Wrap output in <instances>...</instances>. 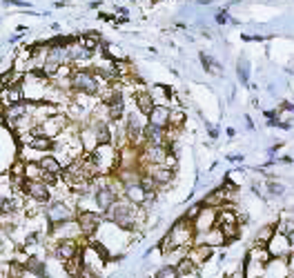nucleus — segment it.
I'll return each mask as SVG.
<instances>
[{
  "label": "nucleus",
  "instance_id": "21",
  "mask_svg": "<svg viewBox=\"0 0 294 278\" xmlns=\"http://www.w3.org/2000/svg\"><path fill=\"white\" fill-rule=\"evenodd\" d=\"M147 196H152V194H145V189L138 185H125L123 187V198L125 200H130L134 202V205H138V207H143V202L147 200Z\"/></svg>",
  "mask_w": 294,
  "mask_h": 278
},
{
  "label": "nucleus",
  "instance_id": "15",
  "mask_svg": "<svg viewBox=\"0 0 294 278\" xmlns=\"http://www.w3.org/2000/svg\"><path fill=\"white\" fill-rule=\"evenodd\" d=\"M187 258H190L194 265L196 267H200L203 263H207L214 256V247H210V245H205V243H194V245L187 249Z\"/></svg>",
  "mask_w": 294,
  "mask_h": 278
},
{
  "label": "nucleus",
  "instance_id": "9",
  "mask_svg": "<svg viewBox=\"0 0 294 278\" xmlns=\"http://www.w3.org/2000/svg\"><path fill=\"white\" fill-rule=\"evenodd\" d=\"M172 149L167 145H143L138 147V165H163L165 156L170 154Z\"/></svg>",
  "mask_w": 294,
  "mask_h": 278
},
{
  "label": "nucleus",
  "instance_id": "45",
  "mask_svg": "<svg viewBox=\"0 0 294 278\" xmlns=\"http://www.w3.org/2000/svg\"><path fill=\"white\" fill-rule=\"evenodd\" d=\"M3 87H5V83H3V76H0V91H3Z\"/></svg>",
  "mask_w": 294,
  "mask_h": 278
},
{
  "label": "nucleus",
  "instance_id": "41",
  "mask_svg": "<svg viewBox=\"0 0 294 278\" xmlns=\"http://www.w3.org/2000/svg\"><path fill=\"white\" fill-rule=\"evenodd\" d=\"M227 20H230V18H227V13H218V16H216V23H220V25L227 23Z\"/></svg>",
  "mask_w": 294,
  "mask_h": 278
},
{
  "label": "nucleus",
  "instance_id": "3",
  "mask_svg": "<svg viewBox=\"0 0 294 278\" xmlns=\"http://www.w3.org/2000/svg\"><path fill=\"white\" fill-rule=\"evenodd\" d=\"M49 87H51V80L43 71H27L23 73V80H20L25 103H43L47 94H49Z\"/></svg>",
  "mask_w": 294,
  "mask_h": 278
},
{
  "label": "nucleus",
  "instance_id": "14",
  "mask_svg": "<svg viewBox=\"0 0 294 278\" xmlns=\"http://www.w3.org/2000/svg\"><path fill=\"white\" fill-rule=\"evenodd\" d=\"M138 167H140V172H143V174L152 176V178L156 180L158 187H165V185H170V182L174 180V169H167L163 165H138Z\"/></svg>",
  "mask_w": 294,
  "mask_h": 278
},
{
  "label": "nucleus",
  "instance_id": "38",
  "mask_svg": "<svg viewBox=\"0 0 294 278\" xmlns=\"http://www.w3.org/2000/svg\"><path fill=\"white\" fill-rule=\"evenodd\" d=\"M7 5H11V7H25V9H29V3H25V0H5Z\"/></svg>",
  "mask_w": 294,
  "mask_h": 278
},
{
  "label": "nucleus",
  "instance_id": "7",
  "mask_svg": "<svg viewBox=\"0 0 294 278\" xmlns=\"http://www.w3.org/2000/svg\"><path fill=\"white\" fill-rule=\"evenodd\" d=\"M270 261H272V256L267 252V247L252 245L250 252H247V261L243 265V276L245 278H261Z\"/></svg>",
  "mask_w": 294,
  "mask_h": 278
},
{
  "label": "nucleus",
  "instance_id": "2",
  "mask_svg": "<svg viewBox=\"0 0 294 278\" xmlns=\"http://www.w3.org/2000/svg\"><path fill=\"white\" fill-rule=\"evenodd\" d=\"M194 240H196V232H194L192 220L178 218L170 227V232L163 236V240H160L158 247L163 254H170L172 249H190L194 245Z\"/></svg>",
  "mask_w": 294,
  "mask_h": 278
},
{
  "label": "nucleus",
  "instance_id": "42",
  "mask_svg": "<svg viewBox=\"0 0 294 278\" xmlns=\"http://www.w3.org/2000/svg\"><path fill=\"white\" fill-rule=\"evenodd\" d=\"M245 123H247V127H250V129H254V123L250 120V116H245Z\"/></svg>",
  "mask_w": 294,
  "mask_h": 278
},
{
  "label": "nucleus",
  "instance_id": "22",
  "mask_svg": "<svg viewBox=\"0 0 294 278\" xmlns=\"http://www.w3.org/2000/svg\"><path fill=\"white\" fill-rule=\"evenodd\" d=\"M147 94H150V98L154 100V105H167L170 107L172 89L167 85H152L150 89H147Z\"/></svg>",
  "mask_w": 294,
  "mask_h": 278
},
{
  "label": "nucleus",
  "instance_id": "13",
  "mask_svg": "<svg viewBox=\"0 0 294 278\" xmlns=\"http://www.w3.org/2000/svg\"><path fill=\"white\" fill-rule=\"evenodd\" d=\"M267 252H270L272 258H287L294 249L290 245V240H287V236L283 234H279V232H274V236L270 238V243H267Z\"/></svg>",
  "mask_w": 294,
  "mask_h": 278
},
{
  "label": "nucleus",
  "instance_id": "32",
  "mask_svg": "<svg viewBox=\"0 0 294 278\" xmlns=\"http://www.w3.org/2000/svg\"><path fill=\"white\" fill-rule=\"evenodd\" d=\"M236 71H238V78H241V83L247 85L250 83V65H247V60L245 58H241L238 60V67H236Z\"/></svg>",
  "mask_w": 294,
  "mask_h": 278
},
{
  "label": "nucleus",
  "instance_id": "35",
  "mask_svg": "<svg viewBox=\"0 0 294 278\" xmlns=\"http://www.w3.org/2000/svg\"><path fill=\"white\" fill-rule=\"evenodd\" d=\"M285 192V187L281 185V182H277V180H267V194L270 196H281Z\"/></svg>",
  "mask_w": 294,
  "mask_h": 278
},
{
  "label": "nucleus",
  "instance_id": "24",
  "mask_svg": "<svg viewBox=\"0 0 294 278\" xmlns=\"http://www.w3.org/2000/svg\"><path fill=\"white\" fill-rule=\"evenodd\" d=\"M198 238V236H196ZM194 243H205V245H210V247H220V245H225V236L223 232H220L218 227H212L210 232H205V234H200V240H194Z\"/></svg>",
  "mask_w": 294,
  "mask_h": 278
},
{
  "label": "nucleus",
  "instance_id": "10",
  "mask_svg": "<svg viewBox=\"0 0 294 278\" xmlns=\"http://www.w3.org/2000/svg\"><path fill=\"white\" fill-rule=\"evenodd\" d=\"M76 223H78V229L80 234H83L85 240H91L96 232L103 225V214L98 212H78L76 214Z\"/></svg>",
  "mask_w": 294,
  "mask_h": 278
},
{
  "label": "nucleus",
  "instance_id": "33",
  "mask_svg": "<svg viewBox=\"0 0 294 278\" xmlns=\"http://www.w3.org/2000/svg\"><path fill=\"white\" fill-rule=\"evenodd\" d=\"M154 278H178L176 267L167 263V265H163V267H158V269H156V274H154Z\"/></svg>",
  "mask_w": 294,
  "mask_h": 278
},
{
  "label": "nucleus",
  "instance_id": "4",
  "mask_svg": "<svg viewBox=\"0 0 294 278\" xmlns=\"http://www.w3.org/2000/svg\"><path fill=\"white\" fill-rule=\"evenodd\" d=\"M76 200L78 196H74L71 200H56L51 198L49 202L45 205V220H47V227L53 229L63 223H69L76 218L78 214V207H76Z\"/></svg>",
  "mask_w": 294,
  "mask_h": 278
},
{
  "label": "nucleus",
  "instance_id": "17",
  "mask_svg": "<svg viewBox=\"0 0 294 278\" xmlns=\"http://www.w3.org/2000/svg\"><path fill=\"white\" fill-rule=\"evenodd\" d=\"M0 103H3V112L9 109V107H13V105L25 103L20 85H16V87H3V91H0Z\"/></svg>",
  "mask_w": 294,
  "mask_h": 278
},
{
  "label": "nucleus",
  "instance_id": "31",
  "mask_svg": "<svg viewBox=\"0 0 294 278\" xmlns=\"http://www.w3.org/2000/svg\"><path fill=\"white\" fill-rule=\"evenodd\" d=\"M185 112L180 109V107H174L172 109V114H170V127L172 129H180V127L185 125Z\"/></svg>",
  "mask_w": 294,
  "mask_h": 278
},
{
  "label": "nucleus",
  "instance_id": "8",
  "mask_svg": "<svg viewBox=\"0 0 294 278\" xmlns=\"http://www.w3.org/2000/svg\"><path fill=\"white\" fill-rule=\"evenodd\" d=\"M87 240H74V238H65V240H53V245L49 247L53 258H56L58 263H67L71 258H76V256H80V249H83Z\"/></svg>",
  "mask_w": 294,
  "mask_h": 278
},
{
  "label": "nucleus",
  "instance_id": "37",
  "mask_svg": "<svg viewBox=\"0 0 294 278\" xmlns=\"http://www.w3.org/2000/svg\"><path fill=\"white\" fill-rule=\"evenodd\" d=\"M279 109H270V112H265V123L267 125H274L277 127V123H279Z\"/></svg>",
  "mask_w": 294,
  "mask_h": 278
},
{
  "label": "nucleus",
  "instance_id": "39",
  "mask_svg": "<svg viewBox=\"0 0 294 278\" xmlns=\"http://www.w3.org/2000/svg\"><path fill=\"white\" fill-rule=\"evenodd\" d=\"M287 269H290V276H294V252L287 256Z\"/></svg>",
  "mask_w": 294,
  "mask_h": 278
},
{
  "label": "nucleus",
  "instance_id": "16",
  "mask_svg": "<svg viewBox=\"0 0 294 278\" xmlns=\"http://www.w3.org/2000/svg\"><path fill=\"white\" fill-rule=\"evenodd\" d=\"M170 114H172V107L167 105H156L154 109L150 112V116H147V123L150 125H156L160 129H167L170 127Z\"/></svg>",
  "mask_w": 294,
  "mask_h": 278
},
{
  "label": "nucleus",
  "instance_id": "18",
  "mask_svg": "<svg viewBox=\"0 0 294 278\" xmlns=\"http://www.w3.org/2000/svg\"><path fill=\"white\" fill-rule=\"evenodd\" d=\"M261 278H290V269H287V258H272L267 263L265 272Z\"/></svg>",
  "mask_w": 294,
  "mask_h": 278
},
{
  "label": "nucleus",
  "instance_id": "27",
  "mask_svg": "<svg viewBox=\"0 0 294 278\" xmlns=\"http://www.w3.org/2000/svg\"><path fill=\"white\" fill-rule=\"evenodd\" d=\"M174 267H176V274H178V276H185V274H198V267L194 265V263H192L190 258H187V256H183V258H180Z\"/></svg>",
  "mask_w": 294,
  "mask_h": 278
},
{
  "label": "nucleus",
  "instance_id": "1",
  "mask_svg": "<svg viewBox=\"0 0 294 278\" xmlns=\"http://www.w3.org/2000/svg\"><path fill=\"white\" fill-rule=\"evenodd\" d=\"M145 214H147V212H145L143 207L134 205V202L125 200L123 196H120V198L103 214V220H105V223H112V225H116V227H120V229H123V232H127V234H134V232H138V229L143 227Z\"/></svg>",
  "mask_w": 294,
  "mask_h": 278
},
{
  "label": "nucleus",
  "instance_id": "40",
  "mask_svg": "<svg viewBox=\"0 0 294 278\" xmlns=\"http://www.w3.org/2000/svg\"><path fill=\"white\" fill-rule=\"evenodd\" d=\"M207 132H210V138H214V140H216V138H218V129H216V127L207 125Z\"/></svg>",
  "mask_w": 294,
  "mask_h": 278
},
{
  "label": "nucleus",
  "instance_id": "34",
  "mask_svg": "<svg viewBox=\"0 0 294 278\" xmlns=\"http://www.w3.org/2000/svg\"><path fill=\"white\" fill-rule=\"evenodd\" d=\"M277 227V232L279 234H283V236H290L294 232V220H281L279 225H274Z\"/></svg>",
  "mask_w": 294,
  "mask_h": 278
},
{
  "label": "nucleus",
  "instance_id": "6",
  "mask_svg": "<svg viewBox=\"0 0 294 278\" xmlns=\"http://www.w3.org/2000/svg\"><path fill=\"white\" fill-rule=\"evenodd\" d=\"M89 158H91V165L98 176H112L118 169V149L114 147L112 142L96 145L89 152Z\"/></svg>",
  "mask_w": 294,
  "mask_h": 278
},
{
  "label": "nucleus",
  "instance_id": "29",
  "mask_svg": "<svg viewBox=\"0 0 294 278\" xmlns=\"http://www.w3.org/2000/svg\"><path fill=\"white\" fill-rule=\"evenodd\" d=\"M43 169L38 167V162H25V178L27 180H43Z\"/></svg>",
  "mask_w": 294,
  "mask_h": 278
},
{
  "label": "nucleus",
  "instance_id": "5",
  "mask_svg": "<svg viewBox=\"0 0 294 278\" xmlns=\"http://www.w3.org/2000/svg\"><path fill=\"white\" fill-rule=\"evenodd\" d=\"M103 83L96 78L89 67H74L69 78V94H80V96H98L103 89Z\"/></svg>",
  "mask_w": 294,
  "mask_h": 278
},
{
  "label": "nucleus",
  "instance_id": "20",
  "mask_svg": "<svg viewBox=\"0 0 294 278\" xmlns=\"http://www.w3.org/2000/svg\"><path fill=\"white\" fill-rule=\"evenodd\" d=\"M165 138H167V129H160V127L150 123L143 127V142H147V145H165Z\"/></svg>",
  "mask_w": 294,
  "mask_h": 278
},
{
  "label": "nucleus",
  "instance_id": "46",
  "mask_svg": "<svg viewBox=\"0 0 294 278\" xmlns=\"http://www.w3.org/2000/svg\"><path fill=\"white\" fill-rule=\"evenodd\" d=\"M0 214H3V198H0Z\"/></svg>",
  "mask_w": 294,
  "mask_h": 278
},
{
  "label": "nucleus",
  "instance_id": "44",
  "mask_svg": "<svg viewBox=\"0 0 294 278\" xmlns=\"http://www.w3.org/2000/svg\"><path fill=\"white\" fill-rule=\"evenodd\" d=\"M178 278H198V274H185V276H178Z\"/></svg>",
  "mask_w": 294,
  "mask_h": 278
},
{
  "label": "nucleus",
  "instance_id": "19",
  "mask_svg": "<svg viewBox=\"0 0 294 278\" xmlns=\"http://www.w3.org/2000/svg\"><path fill=\"white\" fill-rule=\"evenodd\" d=\"M25 269L31 278H49V272H47V261H43L40 256H29L25 263Z\"/></svg>",
  "mask_w": 294,
  "mask_h": 278
},
{
  "label": "nucleus",
  "instance_id": "30",
  "mask_svg": "<svg viewBox=\"0 0 294 278\" xmlns=\"http://www.w3.org/2000/svg\"><path fill=\"white\" fill-rule=\"evenodd\" d=\"M198 58H200V63H203V69H205L207 73H214V71L220 73V67H218V63H216V60H214V58L210 56V53L200 51V53H198Z\"/></svg>",
  "mask_w": 294,
  "mask_h": 278
},
{
  "label": "nucleus",
  "instance_id": "11",
  "mask_svg": "<svg viewBox=\"0 0 294 278\" xmlns=\"http://www.w3.org/2000/svg\"><path fill=\"white\" fill-rule=\"evenodd\" d=\"M23 196L40 202V205H47V202L51 200V187L47 185V182H43V180H25Z\"/></svg>",
  "mask_w": 294,
  "mask_h": 278
},
{
  "label": "nucleus",
  "instance_id": "26",
  "mask_svg": "<svg viewBox=\"0 0 294 278\" xmlns=\"http://www.w3.org/2000/svg\"><path fill=\"white\" fill-rule=\"evenodd\" d=\"M63 267H65V274L69 276V278H78L80 272H83V258H80V256H76V258L63 263Z\"/></svg>",
  "mask_w": 294,
  "mask_h": 278
},
{
  "label": "nucleus",
  "instance_id": "23",
  "mask_svg": "<svg viewBox=\"0 0 294 278\" xmlns=\"http://www.w3.org/2000/svg\"><path fill=\"white\" fill-rule=\"evenodd\" d=\"M134 105H136V112L140 114V116H150V112L154 109V100L150 98V94H147V89H143L140 94H136V96H134Z\"/></svg>",
  "mask_w": 294,
  "mask_h": 278
},
{
  "label": "nucleus",
  "instance_id": "43",
  "mask_svg": "<svg viewBox=\"0 0 294 278\" xmlns=\"http://www.w3.org/2000/svg\"><path fill=\"white\" fill-rule=\"evenodd\" d=\"M287 240H290V245H292V249H294V232H292L290 236H287Z\"/></svg>",
  "mask_w": 294,
  "mask_h": 278
},
{
  "label": "nucleus",
  "instance_id": "28",
  "mask_svg": "<svg viewBox=\"0 0 294 278\" xmlns=\"http://www.w3.org/2000/svg\"><path fill=\"white\" fill-rule=\"evenodd\" d=\"M11 194H16L13 192V182H11V176H9V172H5L3 176H0V198H9Z\"/></svg>",
  "mask_w": 294,
  "mask_h": 278
},
{
  "label": "nucleus",
  "instance_id": "36",
  "mask_svg": "<svg viewBox=\"0 0 294 278\" xmlns=\"http://www.w3.org/2000/svg\"><path fill=\"white\" fill-rule=\"evenodd\" d=\"M163 167H167V169H174V172H176V154H174V149H172V152L165 156Z\"/></svg>",
  "mask_w": 294,
  "mask_h": 278
},
{
  "label": "nucleus",
  "instance_id": "12",
  "mask_svg": "<svg viewBox=\"0 0 294 278\" xmlns=\"http://www.w3.org/2000/svg\"><path fill=\"white\" fill-rule=\"evenodd\" d=\"M194 225V232H196V236L210 232L212 227H216V209L214 207H200V212L196 214V218L192 220Z\"/></svg>",
  "mask_w": 294,
  "mask_h": 278
},
{
  "label": "nucleus",
  "instance_id": "25",
  "mask_svg": "<svg viewBox=\"0 0 294 278\" xmlns=\"http://www.w3.org/2000/svg\"><path fill=\"white\" fill-rule=\"evenodd\" d=\"M274 232H277V227H274V225H263V227L259 229V234L254 236V245L265 247L267 243H270V238L274 236Z\"/></svg>",
  "mask_w": 294,
  "mask_h": 278
}]
</instances>
